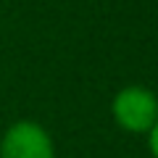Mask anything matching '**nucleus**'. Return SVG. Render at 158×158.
Here are the masks:
<instances>
[{"label": "nucleus", "mask_w": 158, "mask_h": 158, "mask_svg": "<svg viewBox=\"0 0 158 158\" xmlns=\"http://www.w3.org/2000/svg\"><path fill=\"white\" fill-rule=\"evenodd\" d=\"M0 158H56V142L40 121L19 118L0 137Z\"/></svg>", "instance_id": "2"}, {"label": "nucleus", "mask_w": 158, "mask_h": 158, "mask_svg": "<svg viewBox=\"0 0 158 158\" xmlns=\"http://www.w3.org/2000/svg\"><path fill=\"white\" fill-rule=\"evenodd\" d=\"M111 116L118 129L129 135H148L158 121V98L142 85H127L113 95Z\"/></svg>", "instance_id": "1"}, {"label": "nucleus", "mask_w": 158, "mask_h": 158, "mask_svg": "<svg viewBox=\"0 0 158 158\" xmlns=\"http://www.w3.org/2000/svg\"><path fill=\"white\" fill-rule=\"evenodd\" d=\"M148 150H150L153 158H158V121L150 132H148Z\"/></svg>", "instance_id": "3"}]
</instances>
